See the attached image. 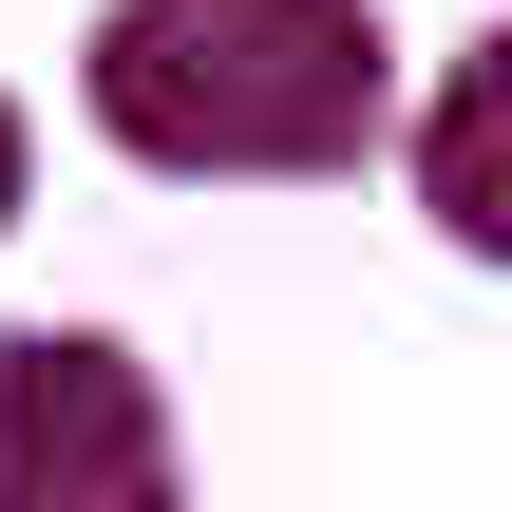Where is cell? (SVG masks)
<instances>
[{"label": "cell", "mask_w": 512, "mask_h": 512, "mask_svg": "<svg viewBox=\"0 0 512 512\" xmlns=\"http://www.w3.org/2000/svg\"><path fill=\"white\" fill-rule=\"evenodd\" d=\"M76 114L171 190H247V171L304 190L399 133V38L380 0H114L76 57Z\"/></svg>", "instance_id": "cell-1"}, {"label": "cell", "mask_w": 512, "mask_h": 512, "mask_svg": "<svg viewBox=\"0 0 512 512\" xmlns=\"http://www.w3.org/2000/svg\"><path fill=\"white\" fill-rule=\"evenodd\" d=\"M0 512H190L171 399L114 323H0Z\"/></svg>", "instance_id": "cell-2"}, {"label": "cell", "mask_w": 512, "mask_h": 512, "mask_svg": "<svg viewBox=\"0 0 512 512\" xmlns=\"http://www.w3.org/2000/svg\"><path fill=\"white\" fill-rule=\"evenodd\" d=\"M399 152H418V209H437L475 266H512V19L418 95V133H399Z\"/></svg>", "instance_id": "cell-3"}, {"label": "cell", "mask_w": 512, "mask_h": 512, "mask_svg": "<svg viewBox=\"0 0 512 512\" xmlns=\"http://www.w3.org/2000/svg\"><path fill=\"white\" fill-rule=\"evenodd\" d=\"M19 171H38V152H19V95H0V228H19Z\"/></svg>", "instance_id": "cell-4"}]
</instances>
